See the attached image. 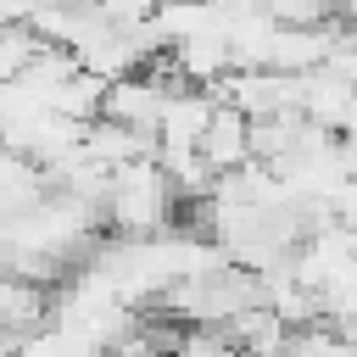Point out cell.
<instances>
[{
  "label": "cell",
  "mask_w": 357,
  "mask_h": 357,
  "mask_svg": "<svg viewBox=\"0 0 357 357\" xmlns=\"http://www.w3.org/2000/svg\"><path fill=\"white\" fill-rule=\"evenodd\" d=\"M178 223H184V195L156 156L112 167V178L100 190V229L106 234L145 240V234H162V229H178Z\"/></svg>",
  "instance_id": "1"
},
{
  "label": "cell",
  "mask_w": 357,
  "mask_h": 357,
  "mask_svg": "<svg viewBox=\"0 0 357 357\" xmlns=\"http://www.w3.org/2000/svg\"><path fill=\"white\" fill-rule=\"evenodd\" d=\"M195 151H201V162H206L212 178L245 167V162H251V117L234 112L229 100H218V106H212V123H206V134H201Z\"/></svg>",
  "instance_id": "2"
},
{
  "label": "cell",
  "mask_w": 357,
  "mask_h": 357,
  "mask_svg": "<svg viewBox=\"0 0 357 357\" xmlns=\"http://www.w3.org/2000/svg\"><path fill=\"white\" fill-rule=\"evenodd\" d=\"M167 357H240V346H234L223 329H206V324H184Z\"/></svg>",
  "instance_id": "3"
},
{
  "label": "cell",
  "mask_w": 357,
  "mask_h": 357,
  "mask_svg": "<svg viewBox=\"0 0 357 357\" xmlns=\"http://www.w3.org/2000/svg\"><path fill=\"white\" fill-rule=\"evenodd\" d=\"M33 50H39V33H33V28H11V22H0V84H11Z\"/></svg>",
  "instance_id": "4"
},
{
  "label": "cell",
  "mask_w": 357,
  "mask_h": 357,
  "mask_svg": "<svg viewBox=\"0 0 357 357\" xmlns=\"http://www.w3.org/2000/svg\"><path fill=\"white\" fill-rule=\"evenodd\" d=\"M346 28H351V39H357V0L346 6Z\"/></svg>",
  "instance_id": "5"
},
{
  "label": "cell",
  "mask_w": 357,
  "mask_h": 357,
  "mask_svg": "<svg viewBox=\"0 0 357 357\" xmlns=\"http://www.w3.org/2000/svg\"><path fill=\"white\" fill-rule=\"evenodd\" d=\"M223 6H268V0H223Z\"/></svg>",
  "instance_id": "6"
}]
</instances>
